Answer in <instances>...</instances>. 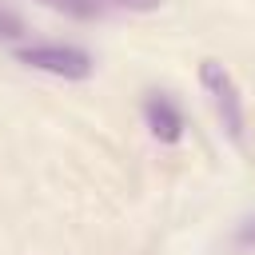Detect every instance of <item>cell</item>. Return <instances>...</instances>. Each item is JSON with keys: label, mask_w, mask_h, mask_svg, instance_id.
Masks as SVG:
<instances>
[{"label": "cell", "mask_w": 255, "mask_h": 255, "mask_svg": "<svg viewBox=\"0 0 255 255\" xmlns=\"http://www.w3.org/2000/svg\"><path fill=\"white\" fill-rule=\"evenodd\" d=\"M199 84H203V92H207V100H211V108H215V116H219L223 131L231 135V143H239V147H243L247 116H243V96H239V88H235L231 72H227L219 60H203V64H199Z\"/></svg>", "instance_id": "6da1fadb"}, {"label": "cell", "mask_w": 255, "mask_h": 255, "mask_svg": "<svg viewBox=\"0 0 255 255\" xmlns=\"http://www.w3.org/2000/svg\"><path fill=\"white\" fill-rule=\"evenodd\" d=\"M16 60L36 72L60 76V80H88L92 76V56L72 44H32V48H20Z\"/></svg>", "instance_id": "7a4b0ae2"}, {"label": "cell", "mask_w": 255, "mask_h": 255, "mask_svg": "<svg viewBox=\"0 0 255 255\" xmlns=\"http://www.w3.org/2000/svg\"><path fill=\"white\" fill-rule=\"evenodd\" d=\"M143 120H147L151 135L163 139V143H175V139L183 135V116L175 112V104H171L167 96H147V104H143Z\"/></svg>", "instance_id": "3957f363"}, {"label": "cell", "mask_w": 255, "mask_h": 255, "mask_svg": "<svg viewBox=\"0 0 255 255\" xmlns=\"http://www.w3.org/2000/svg\"><path fill=\"white\" fill-rule=\"evenodd\" d=\"M36 4H44L52 12H64L72 20H96L104 12V0H36Z\"/></svg>", "instance_id": "277c9868"}, {"label": "cell", "mask_w": 255, "mask_h": 255, "mask_svg": "<svg viewBox=\"0 0 255 255\" xmlns=\"http://www.w3.org/2000/svg\"><path fill=\"white\" fill-rule=\"evenodd\" d=\"M104 4H116V8H128V12H155L163 0H104Z\"/></svg>", "instance_id": "5b68a950"}, {"label": "cell", "mask_w": 255, "mask_h": 255, "mask_svg": "<svg viewBox=\"0 0 255 255\" xmlns=\"http://www.w3.org/2000/svg\"><path fill=\"white\" fill-rule=\"evenodd\" d=\"M20 32H24L20 16H12V12H4V8H0V36H8V40H12V36H20Z\"/></svg>", "instance_id": "8992f818"}]
</instances>
